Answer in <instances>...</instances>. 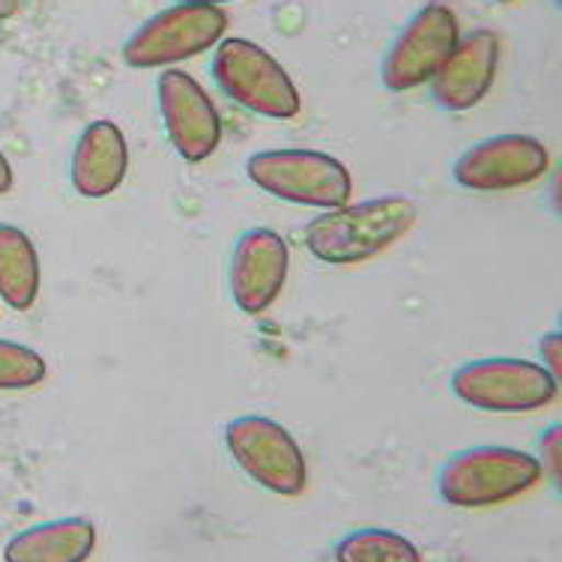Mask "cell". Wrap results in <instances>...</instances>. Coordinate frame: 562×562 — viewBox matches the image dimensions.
Masks as SVG:
<instances>
[{
    "mask_svg": "<svg viewBox=\"0 0 562 562\" xmlns=\"http://www.w3.org/2000/svg\"><path fill=\"white\" fill-rule=\"evenodd\" d=\"M416 204L404 195L368 198L314 216L303 231L312 258L333 267H353L378 258L416 222Z\"/></svg>",
    "mask_w": 562,
    "mask_h": 562,
    "instance_id": "6da1fadb",
    "label": "cell"
},
{
    "mask_svg": "<svg viewBox=\"0 0 562 562\" xmlns=\"http://www.w3.org/2000/svg\"><path fill=\"white\" fill-rule=\"evenodd\" d=\"M544 473L536 454L512 446H467L449 454L437 473L446 506L487 508L508 503L539 485Z\"/></svg>",
    "mask_w": 562,
    "mask_h": 562,
    "instance_id": "7a4b0ae2",
    "label": "cell"
},
{
    "mask_svg": "<svg viewBox=\"0 0 562 562\" xmlns=\"http://www.w3.org/2000/svg\"><path fill=\"white\" fill-rule=\"evenodd\" d=\"M246 177L260 192L314 210H336L350 201L353 177L336 156L303 147L251 153L246 162Z\"/></svg>",
    "mask_w": 562,
    "mask_h": 562,
    "instance_id": "3957f363",
    "label": "cell"
},
{
    "mask_svg": "<svg viewBox=\"0 0 562 562\" xmlns=\"http://www.w3.org/2000/svg\"><path fill=\"white\" fill-rule=\"evenodd\" d=\"M452 395L467 407L485 413H532L548 407L560 380L541 362L515 357H482L470 359L452 371Z\"/></svg>",
    "mask_w": 562,
    "mask_h": 562,
    "instance_id": "277c9868",
    "label": "cell"
},
{
    "mask_svg": "<svg viewBox=\"0 0 562 562\" xmlns=\"http://www.w3.org/2000/svg\"><path fill=\"white\" fill-rule=\"evenodd\" d=\"M213 78L239 109L267 120H293L300 114V90L284 66L249 40H225L213 55Z\"/></svg>",
    "mask_w": 562,
    "mask_h": 562,
    "instance_id": "5b68a950",
    "label": "cell"
},
{
    "mask_svg": "<svg viewBox=\"0 0 562 562\" xmlns=\"http://www.w3.org/2000/svg\"><path fill=\"white\" fill-rule=\"evenodd\" d=\"M225 446L246 476L276 497H300L308 464L293 434L270 416H237L225 425Z\"/></svg>",
    "mask_w": 562,
    "mask_h": 562,
    "instance_id": "8992f818",
    "label": "cell"
},
{
    "mask_svg": "<svg viewBox=\"0 0 562 562\" xmlns=\"http://www.w3.org/2000/svg\"><path fill=\"white\" fill-rule=\"evenodd\" d=\"M227 15L218 7L201 3H173L140 24L123 45V60L132 69H159L183 64L189 57L204 55L222 40Z\"/></svg>",
    "mask_w": 562,
    "mask_h": 562,
    "instance_id": "52a82bcc",
    "label": "cell"
},
{
    "mask_svg": "<svg viewBox=\"0 0 562 562\" xmlns=\"http://www.w3.org/2000/svg\"><path fill=\"white\" fill-rule=\"evenodd\" d=\"M551 168V153L532 135H494L467 147L452 165L454 183L470 192H508L536 183Z\"/></svg>",
    "mask_w": 562,
    "mask_h": 562,
    "instance_id": "ba28073f",
    "label": "cell"
},
{
    "mask_svg": "<svg viewBox=\"0 0 562 562\" xmlns=\"http://www.w3.org/2000/svg\"><path fill=\"white\" fill-rule=\"evenodd\" d=\"M458 43V19L446 7H425L401 27L395 43L383 57L380 81L392 93H407L413 87L431 81Z\"/></svg>",
    "mask_w": 562,
    "mask_h": 562,
    "instance_id": "9c48e42d",
    "label": "cell"
},
{
    "mask_svg": "<svg viewBox=\"0 0 562 562\" xmlns=\"http://www.w3.org/2000/svg\"><path fill=\"white\" fill-rule=\"evenodd\" d=\"M156 90L165 135L177 156L189 165L206 162L222 140V120L213 99L195 78L180 69H165Z\"/></svg>",
    "mask_w": 562,
    "mask_h": 562,
    "instance_id": "30bf717a",
    "label": "cell"
},
{
    "mask_svg": "<svg viewBox=\"0 0 562 562\" xmlns=\"http://www.w3.org/2000/svg\"><path fill=\"white\" fill-rule=\"evenodd\" d=\"M288 270H291V249L279 231L249 227L246 234H239L227 267V284L239 312L251 317L267 312L279 300Z\"/></svg>",
    "mask_w": 562,
    "mask_h": 562,
    "instance_id": "8fae6325",
    "label": "cell"
},
{
    "mask_svg": "<svg viewBox=\"0 0 562 562\" xmlns=\"http://www.w3.org/2000/svg\"><path fill=\"white\" fill-rule=\"evenodd\" d=\"M499 43L491 31H473L458 40L452 55L434 72L431 97L443 111H467L487 97L497 76Z\"/></svg>",
    "mask_w": 562,
    "mask_h": 562,
    "instance_id": "7c38bea8",
    "label": "cell"
},
{
    "mask_svg": "<svg viewBox=\"0 0 562 562\" xmlns=\"http://www.w3.org/2000/svg\"><path fill=\"white\" fill-rule=\"evenodd\" d=\"M130 171V144L117 123L97 120L76 140L69 183L87 201H99L117 192Z\"/></svg>",
    "mask_w": 562,
    "mask_h": 562,
    "instance_id": "4fadbf2b",
    "label": "cell"
},
{
    "mask_svg": "<svg viewBox=\"0 0 562 562\" xmlns=\"http://www.w3.org/2000/svg\"><path fill=\"white\" fill-rule=\"evenodd\" d=\"M97 551V527L93 520L72 515L45 524H33L15 532L7 548L3 562H87Z\"/></svg>",
    "mask_w": 562,
    "mask_h": 562,
    "instance_id": "5bb4252c",
    "label": "cell"
},
{
    "mask_svg": "<svg viewBox=\"0 0 562 562\" xmlns=\"http://www.w3.org/2000/svg\"><path fill=\"white\" fill-rule=\"evenodd\" d=\"M40 255L22 227L0 222V300L12 312H27L40 296Z\"/></svg>",
    "mask_w": 562,
    "mask_h": 562,
    "instance_id": "9a60e30c",
    "label": "cell"
},
{
    "mask_svg": "<svg viewBox=\"0 0 562 562\" xmlns=\"http://www.w3.org/2000/svg\"><path fill=\"white\" fill-rule=\"evenodd\" d=\"M336 562H425L419 548L407 536L383 527H362L341 536Z\"/></svg>",
    "mask_w": 562,
    "mask_h": 562,
    "instance_id": "2e32d148",
    "label": "cell"
},
{
    "mask_svg": "<svg viewBox=\"0 0 562 562\" xmlns=\"http://www.w3.org/2000/svg\"><path fill=\"white\" fill-rule=\"evenodd\" d=\"M45 359L27 345L0 338V392H22L45 380Z\"/></svg>",
    "mask_w": 562,
    "mask_h": 562,
    "instance_id": "e0dca14e",
    "label": "cell"
},
{
    "mask_svg": "<svg viewBox=\"0 0 562 562\" xmlns=\"http://www.w3.org/2000/svg\"><path fill=\"white\" fill-rule=\"evenodd\" d=\"M539 461L541 473H548L553 479V485L560 487L562 482V428L560 425H551L548 431H541L539 437Z\"/></svg>",
    "mask_w": 562,
    "mask_h": 562,
    "instance_id": "ac0fdd59",
    "label": "cell"
},
{
    "mask_svg": "<svg viewBox=\"0 0 562 562\" xmlns=\"http://www.w3.org/2000/svg\"><path fill=\"white\" fill-rule=\"evenodd\" d=\"M539 353H541V366L551 371V378H562V336L553 329L548 336L539 338Z\"/></svg>",
    "mask_w": 562,
    "mask_h": 562,
    "instance_id": "d6986e66",
    "label": "cell"
},
{
    "mask_svg": "<svg viewBox=\"0 0 562 562\" xmlns=\"http://www.w3.org/2000/svg\"><path fill=\"white\" fill-rule=\"evenodd\" d=\"M12 180H15V177H12L10 162H7V156L0 153V195H7V192H10Z\"/></svg>",
    "mask_w": 562,
    "mask_h": 562,
    "instance_id": "ffe728a7",
    "label": "cell"
},
{
    "mask_svg": "<svg viewBox=\"0 0 562 562\" xmlns=\"http://www.w3.org/2000/svg\"><path fill=\"white\" fill-rule=\"evenodd\" d=\"M19 12V0H0V22H7Z\"/></svg>",
    "mask_w": 562,
    "mask_h": 562,
    "instance_id": "44dd1931",
    "label": "cell"
},
{
    "mask_svg": "<svg viewBox=\"0 0 562 562\" xmlns=\"http://www.w3.org/2000/svg\"><path fill=\"white\" fill-rule=\"evenodd\" d=\"M173 3H201V7H218V3H227V0H173Z\"/></svg>",
    "mask_w": 562,
    "mask_h": 562,
    "instance_id": "7402d4cb",
    "label": "cell"
},
{
    "mask_svg": "<svg viewBox=\"0 0 562 562\" xmlns=\"http://www.w3.org/2000/svg\"><path fill=\"white\" fill-rule=\"evenodd\" d=\"M494 3H512V0H494Z\"/></svg>",
    "mask_w": 562,
    "mask_h": 562,
    "instance_id": "603a6c76",
    "label": "cell"
}]
</instances>
